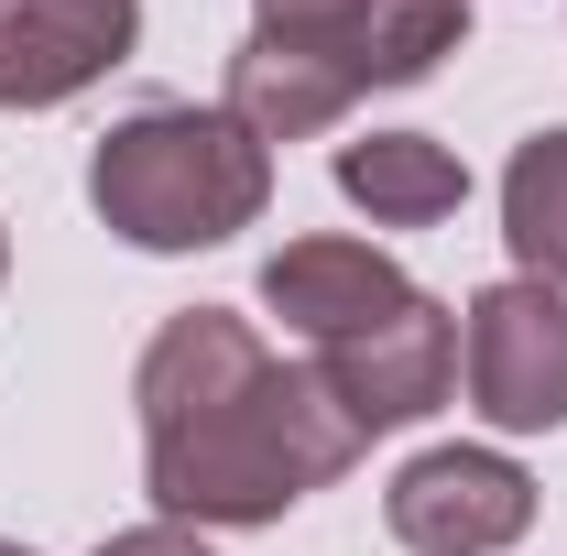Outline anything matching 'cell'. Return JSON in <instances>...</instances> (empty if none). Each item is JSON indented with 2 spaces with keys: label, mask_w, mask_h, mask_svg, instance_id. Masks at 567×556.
Masks as SVG:
<instances>
[{
  "label": "cell",
  "mask_w": 567,
  "mask_h": 556,
  "mask_svg": "<svg viewBox=\"0 0 567 556\" xmlns=\"http://www.w3.org/2000/svg\"><path fill=\"white\" fill-rule=\"evenodd\" d=\"M0 274H11V229H0Z\"/></svg>",
  "instance_id": "7c38bea8"
},
{
  "label": "cell",
  "mask_w": 567,
  "mask_h": 556,
  "mask_svg": "<svg viewBox=\"0 0 567 556\" xmlns=\"http://www.w3.org/2000/svg\"><path fill=\"white\" fill-rule=\"evenodd\" d=\"M99 556H208V535H197V524H164V513H153V524H132V535H110Z\"/></svg>",
  "instance_id": "8fae6325"
},
{
  "label": "cell",
  "mask_w": 567,
  "mask_h": 556,
  "mask_svg": "<svg viewBox=\"0 0 567 556\" xmlns=\"http://www.w3.org/2000/svg\"><path fill=\"white\" fill-rule=\"evenodd\" d=\"M132 404H142V491L164 524H197V535L284 524L306 491L350 481V459L371 447L306 360L262 349L240 306L164 317L132 371Z\"/></svg>",
  "instance_id": "6da1fadb"
},
{
  "label": "cell",
  "mask_w": 567,
  "mask_h": 556,
  "mask_svg": "<svg viewBox=\"0 0 567 556\" xmlns=\"http://www.w3.org/2000/svg\"><path fill=\"white\" fill-rule=\"evenodd\" d=\"M142 44V0H0V110H66Z\"/></svg>",
  "instance_id": "8992f818"
},
{
  "label": "cell",
  "mask_w": 567,
  "mask_h": 556,
  "mask_svg": "<svg viewBox=\"0 0 567 556\" xmlns=\"http://www.w3.org/2000/svg\"><path fill=\"white\" fill-rule=\"evenodd\" d=\"M458 382H470V415L502 436H557L567 425V295L502 274L470 295L458 317Z\"/></svg>",
  "instance_id": "3957f363"
},
{
  "label": "cell",
  "mask_w": 567,
  "mask_h": 556,
  "mask_svg": "<svg viewBox=\"0 0 567 556\" xmlns=\"http://www.w3.org/2000/svg\"><path fill=\"white\" fill-rule=\"evenodd\" d=\"M382 524H393L404 556H502L535 524V481L502 447H425V459L393 470Z\"/></svg>",
  "instance_id": "5b68a950"
},
{
  "label": "cell",
  "mask_w": 567,
  "mask_h": 556,
  "mask_svg": "<svg viewBox=\"0 0 567 556\" xmlns=\"http://www.w3.org/2000/svg\"><path fill=\"white\" fill-rule=\"evenodd\" d=\"M360 22V0H251V44H295V55H328Z\"/></svg>",
  "instance_id": "30bf717a"
},
{
  "label": "cell",
  "mask_w": 567,
  "mask_h": 556,
  "mask_svg": "<svg viewBox=\"0 0 567 556\" xmlns=\"http://www.w3.org/2000/svg\"><path fill=\"white\" fill-rule=\"evenodd\" d=\"M502 240H513L524 284L567 295V121L513 142V164H502Z\"/></svg>",
  "instance_id": "9c48e42d"
},
{
  "label": "cell",
  "mask_w": 567,
  "mask_h": 556,
  "mask_svg": "<svg viewBox=\"0 0 567 556\" xmlns=\"http://www.w3.org/2000/svg\"><path fill=\"white\" fill-rule=\"evenodd\" d=\"M404 295H415V274H404L393 251H371V240H339V229L284 240L274 262H262V306H274L306 349L371 328V317H382V306H404Z\"/></svg>",
  "instance_id": "52a82bcc"
},
{
  "label": "cell",
  "mask_w": 567,
  "mask_h": 556,
  "mask_svg": "<svg viewBox=\"0 0 567 556\" xmlns=\"http://www.w3.org/2000/svg\"><path fill=\"white\" fill-rule=\"evenodd\" d=\"M0 556H33V546H11V535H0Z\"/></svg>",
  "instance_id": "4fadbf2b"
},
{
  "label": "cell",
  "mask_w": 567,
  "mask_h": 556,
  "mask_svg": "<svg viewBox=\"0 0 567 556\" xmlns=\"http://www.w3.org/2000/svg\"><path fill=\"white\" fill-rule=\"evenodd\" d=\"M87 208L132 251H218V240H240L274 208V153L229 110L142 99L132 121H110L99 153H87Z\"/></svg>",
  "instance_id": "7a4b0ae2"
},
{
  "label": "cell",
  "mask_w": 567,
  "mask_h": 556,
  "mask_svg": "<svg viewBox=\"0 0 567 556\" xmlns=\"http://www.w3.org/2000/svg\"><path fill=\"white\" fill-rule=\"evenodd\" d=\"M306 371L328 382V404H339L360 436H393V425H415V415L447 404V382H458V317L415 284V295H404V306H382L371 328L306 349Z\"/></svg>",
  "instance_id": "277c9868"
},
{
  "label": "cell",
  "mask_w": 567,
  "mask_h": 556,
  "mask_svg": "<svg viewBox=\"0 0 567 556\" xmlns=\"http://www.w3.org/2000/svg\"><path fill=\"white\" fill-rule=\"evenodd\" d=\"M339 197L371 229H436L470 197V164L436 132H360V142H339Z\"/></svg>",
  "instance_id": "ba28073f"
}]
</instances>
